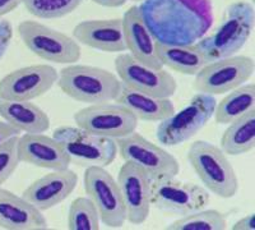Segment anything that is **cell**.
I'll return each instance as SVG.
<instances>
[{"label": "cell", "mask_w": 255, "mask_h": 230, "mask_svg": "<svg viewBox=\"0 0 255 230\" xmlns=\"http://www.w3.org/2000/svg\"><path fill=\"white\" fill-rule=\"evenodd\" d=\"M0 117L17 131L24 133H45L50 128L49 115L29 101L0 99Z\"/></svg>", "instance_id": "obj_22"}, {"label": "cell", "mask_w": 255, "mask_h": 230, "mask_svg": "<svg viewBox=\"0 0 255 230\" xmlns=\"http://www.w3.org/2000/svg\"><path fill=\"white\" fill-rule=\"evenodd\" d=\"M130 1H138V3H142L143 0H130Z\"/></svg>", "instance_id": "obj_35"}, {"label": "cell", "mask_w": 255, "mask_h": 230, "mask_svg": "<svg viewBox=\"0 0 255 230\" xmlns=\"http://www.w3.org/2000/svg\"><path fill=\"white\" fill-rule=\"evenodd\" d=\"M20 163L50 170L68 169L70 160L63 145L44 133H24L18 138Z\"/></svg>", "instance_id": "obj_17"}, {"label": "cell", "mask_w": 255, "mask_h": 230, "mask_svg": "<svg viewBox=\"0 0 255 230\" xmlns=\"http://www.w3.org/2000/svg\"><path fill=\"white\" fill-rule=\"evenodd\" d=\"M118 184L127 210V222L145 223L152 207V179L135 164L125 161L118 175Z\"/></svg>", "instance_id": "obj_15"}, {"label": "cell", "mask_w": 255, "mask_h": 230, "mask_svg": "<svg viewBox=\"0 0 255 230\" xmlns=\"http://www.w3.org/2000/svg\"><path fill=\"white\" fill-rule=\"evenodd\" d=\"M18 138L19 136H14L0 145V187L14 174L20 164Z\"/></svg>", "instance_id": "obj_29"}, {"label": "cell", "mask_w": 255, "mask_h": 230, "mask_svg": "<svg viewBox=\"0 0 255 230\" xmlns=\"http://www.w3.org/2000/svg\"><path fill=\"white\" fill-rule=\"evenodd\" d=\"M73 118L78 128L113 140L133 133L138 127V119L130 111L111 101L92 104L77 111Z\"/></svg>", "instance_id": "obj_13"}, {"label": "cell", "mask_w": 255, "mask_h": 230, "mask_svg": "<svg viewBox=\"0 0 255 230\" xmlns=\"http://www.w3.org/2000/svg\"><path fill=\"white\" fill-rule=\"evenodd\" d=\"M115 102L128 109L138 120L144 122H161L175 113V106L170 99L145 95L127 86H122Z\"/></svg>", "instance_id": "obj_21"}, {"label": "cell", "mask_w": 255, "mask_h": 230, "mask_svg": "<svg viewBox=\"0 0 255 230\" xmlns=\"http://www.w3.org/2000/svg\"><path fill=\"white\" fill-rule=\"evenodd\" d=\"M254 74V60L247 55H234L211 61L195 74L194 88L207 95H222L240 87Z\"/></svg>", "instance_id": "obj_10"}, {"label": "cell", "mask_w": 255, "mask_h": 230, "mask_svg": "<svg viewBox=\"0 0 255 230\" xmlns=\"http://www.w3.org/2000/svg\"><path fill=\"white\" fill-rule=\"evenodd\" d=\"M13 38V26L6 19H0V59L5 55Z\"/></svg>", "instance_id": "obj_30"}, {"label": "cell", "mask_w": 255, "mask_h": 230, "mask_svg": "<svg viewBox=\"0 0 255 230\" xmlns=\"http://www.w3.org/2000/svg\"><path fill=\"white\" fill-rule=\"evenodd\" d=\"M56 83L67 96L90 105L115 101L123 86L119 77L110 70L84 64L64 67Z\"/></svg>", "instance_id": "obj_3"}, {"label": "cell", "mask_w": 255, "mask_h": 230, "mask_svg": "<svg viewBox=\"0 0 255 230\" xmlns=\"http://www.w3.org/2000/svg\"><path fill=\"white\" fill-rule=\"evenodd\" d=\"M216 104L215 96L195 93L183 110L175 111L171 117L159 122L156 132L158 142L171 147L194 137L213 117Z\"/></svg>", "instance_id": "obj_7"}, {"label": "cell", "mask_w": 255, "mask_h": 230, "mask_svg": "<svg viewBox=\"0 0 255 230\" xmlns=\"http://www.w3.org/2000/svg\"><path fill=\"white\" fill-rule=\"evenodd\" d=\"M83 187L87 197L99 211L100 222L109 228H122L127 223V210L119 184L115 178L101 166L86 168Z\"/></svg>", "instance_id": "obj_8"}, {"label": "cell", "mask_w": 255, "mask_h": 230, "mask_svg": "<svg viewBox=\"0 0 255 230\" xmlns=\"http://www.w3.org/2000/svg\"><path fill=\"white\" fill-rule=\"evenodd\" d=\"M52 137L63 145L70 164L84 169L90 166L106 168L118 156L116 140L90 133L78 127H59L54 131Z\"/></svg>", "instance_id": "obj_5"}, {"label": "cell", "mask_w": 255, "mask_h": 230, "mask_svg": "<svg viewBox=\"0 0 255 230\" xmlns=\"http://www.w3.org/2000/svg\"><path fill=\"white\" fill-rule=\"evenodd\" d=\"M167 230H225L227 229L226 215L218 210H199L181 216L166 228Z\"/></svg>", "instance_id": "obj_26"}, {"label": "cell", "mask_w": 255, "mask_h": 230, "mask_svg": "<svg viewBox=\"0 0 255 230\" xmlns=\"http://www.w3.org/2000/svg\"><path fill=\"white\" fill-rule=\"evenodd\" d=\"M68 229L99 230L100 216L90 197H78L70 204L68 211Z\"/></svg>", "instance_id": "obj_27"}, {"label": "cell", "mask_w": 255, "mask_h": 230, "mask_svg": "<svg viewBox=\"0 0 255 230\" xmlns=\"http://www.w3.org/2000/svg\"><path fill=\"white\" fill-rule=\"evenodd\" d=\"M209 192L191 182H181L175 177L152 179V205L172 215L185 216L206 209Z\"/></svg>", "instance_id": "obj_9"}, {"label": "cell", "mask_w": 255, "mask_h": 230, "mask_svg": "<svg viewBox=\"0 0 255 230\" xmlns=\"http://www.w3.org/2000/svg\"><path fill=\"white\" fill-rule=\"evenodd\" d=\"M17 32L27 49L46 61L74 64L81 59V45L70 36L37 20H23Z\"/></svg>", "instance_id": "obj_6"}, {"label": "cell", "mask_w": 255, "mask_h": 230, "mask_svg": "<svg viewBox=\"0 0 255 230\" xmlns=\"http://www.w3.org/2000/svg\"><path fill=\"white\" fill-rule=\"evenodd\" d=\"M157 55L163 67L179 72L185 76H195L208 64L199 45H170L157 42Z\"/></svg>", "instance_id": "obj_23"}, {"label": "cell", "mask_w": 255, "mask_h": 230, "mask_svg": "<svg viewBox=\"0 0 255 230\" xmlns=\"http://www.w3.org/2000/svg\"><path fill=\"white\" fill-rule=\"evenodd\" d=\"M139 9L161 44H197L213 23L211 0H143Z\"/></svg>", "instance_id": "obj_1"}, {"label": "cell", "mask_w": 255, "mask_h": 230, "mask_svg": "<svg viewBox=\"0 0 255 230\" xmlns=\"http://www.w3.org/2000/svg\"><path fill=\"white\" fill-rule=\"evenodd\" d=\"M19 133L20 132L17 131V129H15L14 127H12L9 123L1 122V120H0V145L3 142H5L6 140H9V138L18 136Z\"/></svg>", "instance_id": "obj_32"}, {"label": "cell", "mask_w": 255, "mask_h": 230, "mask_svg": "<svg viewBox=\"0 0 255 230\" xmlns=\"http://www.w3.org/2000/svg\"><path fill=\"white\" fill-rule=\"evenodd\" d=\"M114 65L122 85L131 90L162 99H170L176 92V79L171 73L148 67L129 53H120Z\"/></svg>", "instance_id": "obj_12"}, {"label": "cell", "mask_w": 255, "mask_h": 230, "mask_svg": "<svg viewBox=\"0 0 255 230\" xmlns=\"http://www.w3.org/2000/svg\"><path fill=\"white\" fill-rule=\"evenodd\" d=\"M254 23L255 13L252 4L248 1L230 4L215 32L198 41L208 63L236 55L249 40Z\"/></svg>", "instance_id": "obj_2"}, {"label": "cell", "mask_w": 255, "mask_h": 230, "mask_svg": "<svg viewBox=\"0 0 255 230\" xmlns=\"http://www.w3.org/2000/svg\"><path fill=\"white\" fill-rule=\"evenodd\" d=\"M59 72L49 64L19 68L0 79V99L31 101L49 92L58 82Z\"/></svg>", "instance_id": "obj_14"}, {"label": "cell", "mask_w": 255, "mask_h": 230, "mask_svg": "<svg viewBox=\"0 0 255 230\" xmlns=\"http://www.w3.org/2000/svg\"><path fill=\"white\" fill-rule=\"evenodd\" d=\"M232 230H254L255 229V214H249L232 225Z\"/></svg>", "instance_id": "obj_31"}, {"label": "cell", "mask_w": 255, "mask_h": 230, "mask_svg": "<svg viewBox=\"0 0 255 230\" xmlns=\"http://www.w3.org/2000/svg\"><path fill=\"white\" fill-rule=\"evenodd\" d=\"M92 1L101 6H106V8H119V6L124 5L128 0H92Z\"/></svg>", "instance_id": "obj_34"}, {"label": "cell", "mask_w": 255, "mask_h": 230, "mask_svg": "<svg viewBox=\"0 0 255 230\" xmlns=\"http://www.w3.org/2000/svg\"><path fill=\"white\" fill-rule=\"evenodd\" d=\"M118 154L124 161L135 164L151 179L176 177L180 172L179 161L162 147L148 141L138 132L116 140Z\"/></svg>", "instance_id": "obj_11"}, {"label": "cell", "mask_w": 255, "mask_h": 230, "mask_svg": "<svg viewBox=\"0 0 255 230\" xmlns=\"http://www.w3.org/2000/svg\"><path fill=\"white\" fill-rule=\"evenodd\" d=\"M78 175L68 169L52 170L29 184L22 193L31 205L40 211H46L65 201L76 190Z\"/></svg>", "instance_id": "obj_16"}, {"label": "cell", "mask_w": 255, "mask_h": 230, "mask_svg": "<svg viewBox=\"0 0 255 230\" xmlns=\"http://www.w3.org/2000/svg\"><path fill=\"white\" fill-rule=\"evenodd\" d=\"M186 159L208 192L221 198H232L238 193V175L227 155L218 146L195 141L189 147Z\"/></svg>", "instance_id": "obj_4"}, {"label": "cell", "mask_w": 255, "mask_h": 230, "mask_svg": "<svg viewBox=\"0 0 255 230\" xmlns=\"http://www.w3.org/2000/svg\"><path fill=\"white\" fill-rule=\"evenodd\" d=\"M254 147L255 109H253L230 123L221 137L220 149L227 156H239L253 151Z\"/></svg>", "instance_id": "obj_24"}, {"label": "cell", "mask_w": 255, "mask_h": 230, "mask_svg": "<svg viewBox=\"0 0 255 230\" xmlns=\"http://www.w3.org/2000/svg\"><path fill=\"white\" fill-rule=\"evenodd\" d=\"M255 106V85L244 83L240 87L227 92V95L216 104L215 119L220 124H230L241 115L253 110Z\"/></svg>", "instance_id": "obj_25"}, {"label": "cell", "mask_w": 255, "mask_h": 230, "mask_svg": "<svg viewBox=\"0 0 255 230\" xmlns=\"http://www.w3.org/2000/svg\"><path fill=\"white\" fill-rule=\"evenodd\" d=\"M125 46L133 58L154 69L163 68L157 55V41L145 24L138 5L128 9L123 17Z\"/></svg>", "instance_id": "obj_18"}, {"label": "cell", "mask_w": 255, "mask_h": 230, "mask_svg": "<svg viewBox=\"0 0 255 230\" xmlns=\"http://www.w3.org/2000/svg\"><path fill=\"white\" fill-rule=\"evenodd\" d=\"M29 14L41 19H55L70 14L83 0H22Z\"/></svg>", "instance_id": "obj_28"}, {"label": "cell", "mask_w": 255, "mask_h": 230, "mask_svg": "<svg viewBox=\"0 0 255 230\" xmlns=\"http://www.w3.org/2000/svg\"><path fill=\"white\" fill-rule=\"evenodd\" d=\"M73 38L78 44L105 53H123L127 50L120 18L82 20L73 29Z\"/></svg>", "instance_id": "obj_19"}, {"label": "cell", "mask_w": 255, "mask_h": 230, "mask_svg": "<svg viewBox=\"0 0 255 230\" xmlns=\"http://www.w3.org/2000/svg\"><path fill=\"white\" fill-rule=\"evenodd\" d=\"M0 228L5 230H46L49 224L42 211L26 198L0 187Z\"/></svg>", "instance_id": "obj_20"}, {"label": "cell", "mask_w": 255, "mask_h": 230, "mask_svg": "<svg viewBox=\"0 0 255 230\" xmlns=\"http://www.w3.org/2000/svg\"><path fill=\"white\" fill-rule=\"evenodd\" d=\"M20 3H22V0H0V18L13 12Z\"/></svg>", "instance_id": "obj_33"}]
</instances>
